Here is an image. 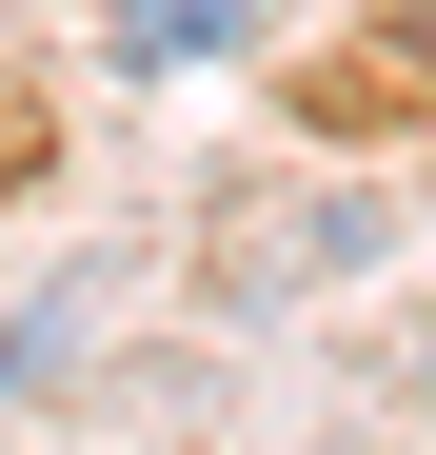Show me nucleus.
<instances>
[{
    "instance_id": "nucleus-1",
    "label": "nucleus",
    "mask_w": 436,
    "mask_h": 455,
    "mask_svg": "<svg viewBox=\"0 0 436 455\" xmlns=\"http://www.w3.org/2000/svg\"><path fill=\"white\" fill-rule=\"evenodd\" d=\"M298 0H100V60L119 80H198V60H258Z\"/></svg>"
},
{
    "instance_id": "nucleus-2",
    "label": "nucleus",
    "mask_w": 436,
    "mask_h": 455,
    "mask_svg": "<svg viewBox=\"0 0 436 455\" xmlns=\"http://www.w3.org/2000/svg\"><path fill=\"white\" fill-rule=\"evenodd\" d=\"M416 396H436V376H416Z\"/></svg>"
}]
</instances>
